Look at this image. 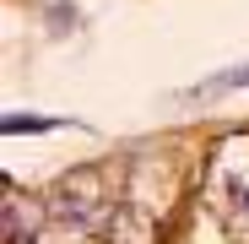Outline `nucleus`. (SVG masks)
I'll return each instance as SVG.
<instances>
[{"label": "nucleus", "mask_w": 249, "mask_h": 244, "mask_svg": "<svg viewBox=\"0 0 249 244\" xmlns=\"http://www.w3.org/2000/svg\"><path fill=\"white\" fill-rule=\"evenodd\" d=\"M206 206L228 228V239L249 244V131H233L206 157Z\"/></svg>", "instance_id": "obj_1"}, {"label": "nucleus", "mask_w": 249, "mask_h": 244, "mask_svg": "<svg viewBox=\"0 0 249 244\" xmlns=\"http://www.w3.org/2000/svg\"><path fill=\"white\" fill-rule=\"evenodd\" d=\"M49 223L71 228V233H98L114 217V174L103 163H81V169H65L49 185Z\"/></svg>", "instance_id": "obj_2"}, {"label": "nucleus", "mask_w": 249, "mask_h": 244, "mask_svg": "<svg viewBox=\"0 0 249 244\" xmlns=\"http://www.w3.org/2000/svg\"><path fill=\"white\" fill-rule=\"evenodd\" d=\"M44 223H49V201H33L6 179V190H0V244H38Z\"/></svg>", "instance_id": "obj_3"}, {"label": "nucleus", "mask_w": 249, "mask_h": 244, "mask_svg": "<svg viewBox=\"0 0 249 244\" xmlns=\"http://www.w3.org/2000/svg\"><path fill=\"white\" fill-rule=\"evenodd\" d=\"M222 87H249V65H233V71H217V76H206L200 87H190V98H217Z\"/></svg>", "instance_id": "obj_4"}, {"label": "nucleus", "mask_w": 249, "mask_h": 244, "mask_svg": "<svg viewBox=\"0 0 249 244\" xmlns=\"http://www.w3.org/2000/svg\"><path fill=\"white\" fill-rule=\"evenodd\" d=\"M60 119H49V114H6V131H54Z\"/></svg>", "instance_id": "obj_5"}, {"label": "nucleus", "mask_w": 249, "mask_h": 244, "mask_svg": "<svg viewBox=\"0 0 249 244\" xmlns=\"http://www.w3.org/2000/svg\"><path fill=\"white\" fill-rule=\"evenodd\" d=\"M92 244H108V239H92Z\"/></svg>", "instance_id": "obj_6"}]
</instances>
